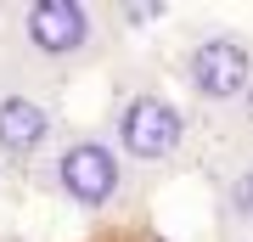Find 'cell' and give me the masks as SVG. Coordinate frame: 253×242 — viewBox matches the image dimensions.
<instances>
[{
  "mask_svg": "<svg viewBox=\"0 0 253 242\" xmlns=\"http://www.w3.org/2000/svg\"><path fill=\"white\" fill-rule=\"evenodd\" d=\"M118 6L101 0H11L6 34H0V73L62 90L96 68H118L124 56Z\"/></svg>",
  "mask_w": 253,
  "mask_h": 242,
  "instance_id": "6da1fadb",
  "label": "cell"
},
{
  "mask_svg": "<svg viewBox=\"0 0 253 242\" xmlns=\"http://www.w3.org/2000/svg\"><path fill=\"white\" fill-rule=\"evenodd\" d=\"M107 135L146 186L197 158V113L152 62H118L107 85Z\"/></svg>",
  "mask_w": 253,
  "mask_h": 242,
  "instance_id": "7a4b0ae2",
  "label": "cell"
},
{
  "mask_svg": "<svg viewBox=\"0 0 253 242\" xmlns=\"http://www.w3.org/2000/svg\"><path fill=\"white\" fill-rule=\"evenodd\" d=\"M40 186L79 220H118L141 203L146 180L129 169V158L118 152L107 124H68L56 158L40 175Z\"/></svg>",
  "mask_w": 253,
  "mask_h": 242,
  "instance_id": "3957f363",
  "label": "cell"
},
{
  "mask_svg": "<svg viewBox=\"0 0 253 242\" xmlns=\"http://www.w3.org/2000/svg\"><path fill=\"white\" fill-rule=\"evenodd\" d=\"M169 73H174L186 107L197 118H208V124L231 118L253 90V28H242V23H197L174 45Z\"/></svg>",
  "mask_w": 253,
  "mask_h": 242,
  "instance_id": "277c9868",
  "label": "cell"
},
{
  "mask_svg": "<svg viewBox=\"0 0 253 242\" xmlns=\"http://www.w3.org/2000/svg\"><path fill=\"white\" fill-rule=\"evenodd\" d=\"M68 135L62 96L28 79L0 73V175L6 180H40Z\"/></svg>",
  "mask_w": 253,
  "mask_h": 242,
  "instance_id": "5b68a950",
  "label": "cell"
},
{
  "mask_svg": "<svg viewBox=\"0 0 253 242\" xmlns=\"http://www.w3.org/2000/svg\"><path fill=\"white\" fill-rule=\"evenodd\" d=\"M203 169H208V192H214L219 242L253 237V146L214 135V146L203 152Z\"/></svg>",
  "mask_w": 253,
  "mask_h": 242,
  "instance_id": "8992f818",
  "label": "cell"
},
{
  "mask_svg": "<svg viewBox=\"0 0 253 242\" xmlns=\"http://www.w3.org/2000/svg\"><path fill=\"white\" fill-rule=\"evenodd\" d=\"M214 135H219V141H248V146H253V90H248V101H242L231 118L214 124Z\"/></svg>",
  "mask_w": 253,
  "mask_h": 242,
  "instance_id": "52a82bcc",
  "label": "cell"
},
{
  "mask_svg": "<svg viewBox=\"0 0 253 242\" xmlns=\"http://www.w3.org/2000/svg\"><path fill=\"white\" fill-rule=\"evenodd\" d=\"M6 11H11V6H0V34H6Z\"/></svg>",
  "mask_w": 253,
  "mask_h": 242,
  "instance_id": "ba28073f",
  "label": "cell"
},
{
  "mask_svg": "<svg viewBox=\"0 0 253 242\" xmlns=\"http://www.w3.org/2000/svg\"><path fill=\"white\" fill-rule=\"evenodd\" d=\"M231 242H253V237H231Z\"/></svg>",
  "mask_w": 253,
  "mask_h": 242,
  "instance_id": "9c48e42d",
  "label": "cell"
}]
</instances>
